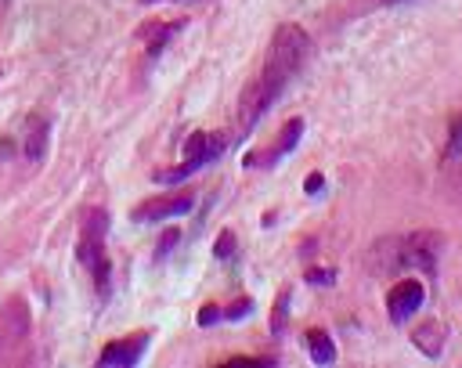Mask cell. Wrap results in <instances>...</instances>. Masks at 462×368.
<instances>
[{"label": "cell", "mask_w": 462, "mask_h": 368, "mask_svg": "<svg viewBox=\"0 0 462 368\" xmlns=\"http://www.w3.org/2000/svg\"><path fill=\"white\" fill-rule=\"evenodd\" d=\"M307 54H310V36L296 22H282L267 43V58L260 65V76L238 97V115H235V133H231L235 141H242L256 130V123L267 115V108L282 97V90L303 69Z\"/></svg>", "instance_id": "cell-1"}, {"label": "cell", "mask_w": 462, "mask_h": 368, "mask_svg": "<svg viewBox=\"0 0 462 368\" xmlns=\"http://www.w3.org/2000/svg\"><path fill=\"white\" fill-rule=\"evenodd\" d=\"M227 144H231V133H224V130H195L184 141V159L177 166H170V170H159L155 173V184H180V180H188L202 166L217 162L227 152Z\"/></svg>", "instance_id": "cell-2"}, {"label": "cell", "mask_w": 462, "mask_h": 368, "mask_svg": "<svg viewBox=\"0 0 462 368\" xmlns=\"http://www.w3.org/2000/svg\"><path fill=\"white\" fill-rule=\"evenodd\" d=\"M29 332H32L29 307H25L22 296H11L0 307V361H7L11 354H18L29 343Z\"/></svg>", "instance_id": "cell-3"}, {"label": "cell", "mask_w": 462, "mask_h": 368, "mask_svg": "<svg viewBox=\"0 0 462 368\" xmlns=\"http://www.w3.org/2000/svg\"><path fill=\"white\" fill-rule=\"evenodd\" d=\"M105 235H108V213H105L101 206H90V209L83 213L79 242H76V260H79L87 271L105 260Z\"/></svg>", "instance_id": "cell-4"}, {"label": "cell", "mask_w": 462, "mask_h": 368, "mask_svg": "<svg viewBox=\"0 0 462 368\" xmlns=\"http://www.w3.org/2000/svg\"><path fill=\"white\" fill-rule=\"evenodd\" d=\"M300 137H303V119L296 115V119H289V123L278 130V137H274L267 148L249 152V155L242 159V166H245V170H271V166H278V162H282L289 152H296Z\"/></svg>", "instance_id": "cell-5"}, {"label": "cell", "mask_w": 462, "mask_h": 368, "mask_svg": "<svg viewBox=\"0 0 462 368\" xmlns=\"http://www.w3.org/2000/svg\"><path fill=\"white\" fill-rule=\"evenodd\" d=\"M437 253H440V235L437 231H415V235H401V260L404 271L415 267L422 274L437 271Z\"/></svg>", "instance_id": "cell-6"}, {"label": "cell", "mask_w": 462, "mask_h": 368, "mask_svg": "<svg viewBox=\"0 0 462 368\" xmlns=\"http://www.w3.org/2000/svg\"><path fill=\"white\" fill-rule=\"evenodd\" d=\"M422 299H426L422 281H419V278H401V281L386 292V314H390V321H393V325H404V321L422 307Z\"/></svg>", "instance_id": "cell-7"}, {"label": "cell", "mask_w": 462, "mask_h": 368, "mask_svg": "<svg viewBox=\"0 0 462 368\" xmlns=\"http://www.w3.org/2000/svg\"><path fill=\"white\" fill-rule=\"evenodd\" d=\"M148 339H152V332H134V336H126V339L108 343V346L97 354V364H101V368H134V364L141 361V354L148 350Z\"/></svg>", "instance_id": "cell-8"}, {"label": "cell", "mask_w": 462, "mask_h": 368, "mask_svg": "<svg viewBox=\"0 0 462 368\" xmlns=\"http://www.w3.org/2000/svg\"><path fill=\"white\" fill-rule=\"evenodd\" d=\"M191 206H195V191H173V195L141 202L130 216H134V220H166V216H184Z\"/></svg>", "instance_id": "cell-9"}, {"label": "cell", "mask_w": 462, "mask_h": 368, "mask_svg": "<svg viewBox=\"0 0 462 368\" xmlns=\"http://www.w3.org/2000/svg\"><path fill=\"white\" fill-rule=\"evenodd\" d=\"M368 271H372V274H401V271H404V260H401V235L379 238V242L368 249Z\"/></svg>", "instance_id": "cell-10"}, {"label": "cell", "mask_w": 462, "mask_h": 368, "mask_svg": "<svg viewBox=\"0 0 462 368\" xmlns=\"http://www.w3.org/2000/svg\"><path fill=\"white\" fill-rule=\"evenodd\" d=\"M444 343H448V328H444L437 317H426V321H419V325L411 328V346H415L422 357H430V361H437V357L444 354Z\"/></svg>", "instance_id": "cell-11"}, {"label": "cell", "mask_w": 462, "mask_h": 368, "mask_svg": "<svg viewBox=\"0 0 462 368\" xmlns=\"http://www.w3.org/2000/svg\"><path fill=\"white\" fill-rule=\"evenodd\" d=\"M184 25H188L184 18H170V22H159V18H152L148 25H141V29H137V36L144 40V47H148V58H159V54H162V47H166V43H170V40H173V36H177Z\"/></svg>", "instance_id": "cell-12"}, {"label": "cell", "mask_w": 462, "mask_h": 368, "mask_svg": "<svg viewBox=\"0 0 462 368\" xmlns=\"http://www.w3.org/2000/svg\"><path fill=\"white\" fill-rule=\"evenodd\" d=\"M47 141H51V123L43 115H29L25 123V141H22V152L29 162H40L47 155Z\"/></svg>", "instance_id": "cell-13"}, {"label": "cell", "mask_w": 462, "mask_h": 368, "mask_svg": "<svg viewBox=\"0 0 462 368\" xmlns=\"http://www.w3.org/2000/svg\"><path fill=\"white\" fill-rule=\"evenodd\" d=\"M303 343H307V354H310L314 364H332L336 361V343H332V336L325 328H310L303 336Z\"/></svg>", "instance_id": "cell-14"}, {"label": "cell", "mask_w": 462, "mask_h": 368, "mask_svg": "<svg viewBox=\"0 0 462 368\" xmlns=\"http://www.w3.org/2000/svg\"><path fill=\"white\" fill-rule=\"evenodd\" d=\"M289 289H282L278 292V299H274V310H271V336H282L285 332V321H289Z\"/></svg>", "instance_id": "cell-15"}, {"label": "cell", "mask_w": 462, "mask_h": 368, "mask_svg": "<svg viewBox=\"0 0 462 368\" xmlns=\"http://www.w3.org/2000/svg\"><path fill=\"white\" fill-rule=\"evenodd\" d=\"M180 238H184V235H180L177 227L162 231V235H159V245H155V253H152V256H155V260H166V256H170V249H177V245H180Z\"/></svg>", "instance_id": "cell-16"}, {"label": "cell", "mask_w": 462, "mask_h": 368, "mask_svg": "<svg viewBox=\"0 0 462 368\" xmlns=\"http://www.w3.org/2000/svg\"><path fill=\"white\" fill-rule=\"evenodd\" d=\"M235 249H238L235 235H231V231H220V235H217V242H213V256H217V260H231V256H235Z\"/></svg>", "instance_id": "cell-17"}, {"label": "cell", "mask_w": 462, "mask_h": 368, "mask_svg": "<svg viewBox=\"0 0 462 368\" xmlns=\"http://www.w3.org/2000/svg\"><path fill=\"white\" fill-rule=\"evenodd\" d=\"M245 314H253V299H249V296H242V299H235V303H227V307H220V317H224V321H238V317H245Z\"/></svg>", "instance_id": "cell-18"}, {"label": "cell", "mask_w": 462, "mask_h": 368, "mask_svg": "<svg viewBox=\"0 0 462 368\" xmlns=\"http://www.w3.org/2000/svg\"><path fill=\"white\" fill-rule=\"evenodd\" d=\"M462 155V115L451 119V133H448V144H444V159H455Z\"/></svg>", "instance_id": "cell-19"}, {"label": "cell", "mask_w": 462, "mask_h": 368, "mask_svg": "<svg viewBox=\"0 0 462 368\" xmlns=\"http://www.w3.org/2000/svg\"><path fill=\"white\" fill-rule=\"evenodd\" d=\"M195 321H199L202 328H209V325L224 321V317H220V303H202V307H199V314H195Z\"/></svg>", "instance_id": "cell-20"}, {"label": "cell", "mask_w": 462, "mask_h": 368, "mask_svg": "<svg viewBox=\"0 0 462 368\" xmlns=\"http://www.w3.org/2000/svg\"><path fill=\"white\" fill-rule=\"evenodd\" d=\"M263 364H274L271 357H231L224 361V368H263Z\"/></svg>", "instance_id": "cell-21"}, {"label": "cell", "mask_w": 462, "mask_h": 368, "mask_svg": "<svg viewBox=\"0 0 462 368\" xmlns=\"http://www.w3.org/2000/svg\"><path fill=\"white\" fill-rule=\"evenodd\" d=\"M307 281H310V285H332V281H336V271H321V267H310V271H307Z\"/></svg>", "instance_id": "cell-22"}, {"label": "cell", "mask_w": 462, "mask_h": 368, "mask_svg": "<svg viewBox=\"0 0 462 368\" xmlns=\"http://www.w3.org/2000/svg\"><path fill=\"white\" fill-rule=\"evenodd\" d=\"M321 188H325V177H321V173H307V180H303V191H307V195H318Z\"/></svg>", "instance_id": "cell-23"}, {"label": "cell", "mask_w": 462, "mask_h": 368, "mask_svg": "<svg viewBox=\"0 0 462 368\" xmlns=\"http://www.w3.org/2000/svg\"><path fill=\"white\" fill-rule=\"evenodd\" d=\"M383 4H397V0H383Z\"/></svg>", "instance_id": "cell-24"}, {"label": "cell", "mask_w": 462, "mask_h": 368, "mask_svg": "<svg viewBox=\"0 0 462 368\" xmlns=\"http://www.w3.org/2000/svg\"><path fill=\"white\" fill-rule=\"evenodd\" d=\"M4 4H11V0H4Z\"/></svg>", "instance_id": "cell-25"}, {"label": "cell", "mask_w": 462, "mask_h": 368, "mask_svg": "<svg viewBox=\"0 0 462 368\" xmlns=\"http://www.w3.org/2000/svg\"><path fill=\"white\" fill-rule=\"evenodd\" d=\"M141 4H148V0H141Z\"/></svg>", "instance_id": "cell-26"}]
</instances>
